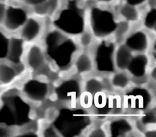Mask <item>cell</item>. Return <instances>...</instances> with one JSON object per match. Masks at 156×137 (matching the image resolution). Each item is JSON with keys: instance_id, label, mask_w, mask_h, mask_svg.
Masks as SVG:
<instances>
[{"instance_id": "1", "label": "cell", "mask_w": 156, "mask_h": 137, "mask_svg": "<svg viewBox=\"0 0 156 137\" xmlns=\"http://www.w3.org/2000/svg\"><path fill=\"white\" fill-rule=\"evenodd\" d=\"M40 41L47 63L57 76L72 71L75 57L82 50L76 38L53 28L45 32Z\"/></svg>"}, {"instance_id": "2", "label": "cell", "mask_w": 156, "mask_h": 137, "mask_svg": "<svg viewBox=\"0 0 156 137\" xmlns=\"http://www.w3.org/2000/svg\"><path fill=\"white\" fill-rule=\"evenodd\" d=\"M94 116L80 105H62L61 109L52 108L48 113L49 123L60 136H80L93 127Z\"/></svg>"}, {"instance_id": "3", "label": "cell", "mask_w": 156, "mask_h": 137, "mask_svg": "<svg viewBox=\"0 0 156 137\" xmlns=\"http://www.w3.org/2000/svg\"><path fill=\"white\" fill-rule=\"evenodd\" d=\"M22 93L20 89L10 88L4 92L1 96L2 104L0 108V125L10 130L17 129L21 132L24 128L33 125V121L37 116L31 102L23 96L17 107Z\"/></svg>"}, {"instance_id": "4", "label": "cell", "mask_w": 156, "mask_h": 137, "mask_svg": "<svg viewBox=\"0 0 156 137\" xmlns=\"http://www.w3.org/2000/svg\"><path fill=\"white\" fill-rule=\"evenodd\" d=\"M52 24L53 28L74 38L87 29L86 17L73 0L69 1L67 6L53 17Z\"/></svg>"}, {"instance_id": "5", "label": "cell", "mask_w": 156, "mask_h": 137, "mask_svg": "<svg viewBox=\"0 0 156 137\" xmlns=\"http://www.w3.org/2000/svg\"><path fill=\"white\" fill-rule=\"evenodd\" d=\"M118 43L113 37L98 39L90 50L94 63V72L98 75L109 77L117 71L115 55Z\"/></svg>"}, {"instance_id": "6", "label": "cell", "mask_w": 156, "mask_h": 137, "mask_svg": "<svg viewBox=\"0 0 156 137\" xmlns=\"http://www.w3.org/2000/svg\"><path fill=\"white\" fill-rule=\"evenodd\" d=\"M122 93L121 96L124 110L128 113L141 115L148 109L153 108L154 102V93L150 89L148 83L144 85L131 84Z\"/></svg>"}, {"instance_id": "7", "label": "cell", "mask_w": 156, "mask_h": 137, "mask_svg": "<svg viewBox=\"0 0 156 137\" xmlns=\"http://www.w3.org/2000/svg\"><path fill=\"white\" fill-rule=\"evenodd\" d=\"M118 22L111 10L98 6L92 7L89 14L87 29L97 40L113 37Z\"/></svg>"}, {"instance_id": "8", "label": "cell", "mask_w": 156, "mask_h": 137, "mask_svg": "<svg viewBox=\"0 0 156 137\" xmlns=\"http://www.w3.org/2000/svg\"><path fill=\"white\" fill-rule=\"evenodd\" d=\"M80 76L74 74V77L66 75L61 79L52 85L50 97L63 105L79 104L80 98L83 93L82 82Z\"/></svg>"}, {"instance_id": "9", "label": "cell", "mask_w": 156, "mask_h": 137, "mask_svg": "<svg viewBox=\"0 0 156 137\" xmlns=\"http://www.w3.org/2000/svg\"><path fill=\"white\" fill-rule=\"evenodd\" d=\"M23 62L26 69L30 74L46 76L50 79V76L53 74L58 76L52 70L47 63L41 41L27 44Z\"/></svg>"}, {"instance_id": "10", "label": "cell", "mask_w": 156, "mask_h": 137, "mask_svg": "<svg viewBox=\"0 0 156 137\" xmlns=\"http://www.w3.org/2000/svg\"><path fill=\"white\" fill-rule=\"evenodd\" d=\"M19 89L26 99L37 106L50 99L52 85L49 78L31 74L22 80Z\"/></svg>"}, {"instance_id": "11", "label": "cell", "mask_w": 156, "mask_h": 137, "mask_svg": "<svg viewBox=\"0 0 156 137\" xmlns=\"http://www.w3.org/2000/svg\"><path fill=\"white\" fill-rule=\"evenodd\" d=\"M149 33L146 29L131 30L122 43L133 53H148L153 43Z\"/></svg>"}, {"instance_id": "12", "label": "cell", "mask_w": 156, "mask_h": 137, "mask_svg": "<svg viewBox=\"0 0 156 137\" xmlns=\"http://www.w3.org/2000/svg\"><path fill=\"white\" fill-rule=\"evenodd\" d=\"M28 18V12L25 9L20 6L10 5L6 9L2 23L7 31L16 34Z\"/></svg>"}, {"instance_id": "13", "label": "cell", "mask_w": 156, "mask_h": 137, "mask_svg": "<svg viewBox=\"0 0 156 137\" xmlns=\"http://www.w3.org/2000/svg\"><path fill=\"white\" fill-rule=\"evenodd\" d=\"M45 32L41 20L37 17H29L17 34L28 44L40 41Z\"/></svg>"}, {"instance_id": "14", "label": "cell", "mask_w": 156, "mask_h": 137, "mask_svg": "<svg viewBox=\"0 0 156 137\" xmlns=\"http://www.w3.org/2000/svg\"><path fill=\"white\" fill-rule=\"evenodd\" d=\"M26 46H27V43L17 33L11 36L8 56H7V61L15 66L25 67L23 58Z\"/></svg>"}, {"instance_id": "15", "label": "cell", "mask_w": 156, "mask_h": 137, "mask_svg": "<svg viewBox=\"0 0 156 137\" xmlns=\"http://www.w3.org/2000/svg\"><path fill=\"white\" fill-rule=\"evenodd\" d=\"M73 74L85 78L94 72V63L89 50H81L76 55L73 63Z\"/></svg>"}, {"instance_id": "16", "label": "cell", "mask_w": 156, "mask_h": 137, "mask_svg": "<svg viewBox=\"0 0 156 137\" xmlns=\"http://www.w3.org/2000/svg\"><path fill=\"white\" fill-rule=\"evenodd\" d=\"M105 128L107 135L109 136H126L136 129L135 125L133 124L129 119L121 117L120 115L116 116L115 119H111Z\"/></svg>"}, {"instance_id": "17", "label": "cell", "mask_w": 156, "mask_h": 137, "mask_svg": "<svg viewBox=\"0 0 156 137\" xmlns=\"http://www.w3.org/2000/svg\"><path fill=\"white\" fill-rule=\"evenodd\" d=\"M25 67H20L7 62H0V83L9 86L19 81L26 74Z\"/></svg>"}, {"instance_id": "18", "label": "cell", "mask_w": 156, "mask_h": 137, "mask_svg": "<svg viewBox=\"0 0 156 137\" xmlns=\"http://www.w3.org/2000/svg\"><path fill=\"white\" fill-rule=\"evenodd\" d=\"M109 83L111 88L118 92H123L132 84L131 76L125 70H118L110 76Z\"/></svg>"}, {"instance_id": "19", "label": "cell", "mask_w": 156, "mask_h": 137, "mask_svg": "<svg viewBox=\"0 0 156 137\" xmlns=\"http://www.w3.org/2000/svg\"><path fill=\"white\" fill-rule=\"evenodd\" d=\"M133 56V53L130 51L123 43L117 46L115 55V63L116 70H126V68Z\"/></svg>"}, {"instance_id": "20", "label": "cell", "mask_w": 156, "mask_h": 137, "mask_svg": "<svg viewBox=\"0 0 156 137\" xmlns=\"http://www.w3.org/2000/svg\"><path fill=\"white\" fill-rule=\"evenodd\" d=\"M119 14L122 20L128 22L129 23L138 22L141 19V13L136 6L125 3L121 5L119 10Z\"/></svg>"}, {"instance_id": "21", "label": "cell", "mask_w": 156, "mask_h": 137, "mask_svg": "<svg viewBox=\"0 0 156 137\" xmlns=\"http://www.w3.org/2000/svg\"><path fill=\"white\" fill-rule=\"evenodd\" d=\"M78 43L82 50H90L94 43H95V39L92 33L88 29H86L76 38Z\"/></svg>"}, {"instance_id": "22", "label": "cell", "mask_w": 156, "mask_h": 137, "mask_svg": "<svg viewBox=\"0 0 156 137\" xmlns=\"http://www.w3.org/2000/svg\"><path fill=\"white\" fill-rule=\"evenodd\" d=\"M143 25L144 29L149 33H153L155 32L156 20H155V8H150L146 15L143 19Z\"/></svg>"}, {"instance_id": "23", "label": "cell", "mask_w": 156, "mask_h": 137, "mask_svg": "<svg viewBox=\"0 0 156 137\" xmlns=\"http://www.w3.org/2000/svg\"><path fill=\"white\" fill-rule=\"evenodd\" d=\"M10 37H8L5 33L0 30V62L2 60H7L9 46Z\"/></svg>"}, {"instance_id": "24", "label": "cell", "mask_w": 156, "mask_h": 137, "mask_svg": "<svg viewBox=\"0 0 156 137\" xmlns=\"http://www.w3.org/2000/svg\"><path fill=\"white\" fill-rule=\"evenodd\" d=\"M46 1L43 3L33 6V12L37 17H45L50 15V11Z\"/></svg>"}, {"instance_id": "25", "label": "cell", "mask_w": 156, "mask_h": 137, "mask_svg": "<svg viewBox=\"0 0 156 137\" xmlns=\"http://www.w3.org/2000/svg\"><path fill=\"white\" fill-rule=\"evenodd\" d=\"M88 136H107V132L105 131V128L104 127H100V126H96V127H92L90 129V130L89 131V132L87 133Z\"/></svg>"}, {"instance_id": "26", "label": "cell", "mask_w": 156, "mask_h": 137, "mask_svg": "<svg viewBox=\"0 0 156 137\" xmlns=\"http://www.w3.org/2000/svg\"><path fill=\"white\" fill-rule=\"evenodd\" d=\"M6 12V5L3 2H0V23H2Z\"/></svg>"}, {"instance_id": "27", "label": "cell", "mask_w": 156, "mask_h": 137, "mask_svg": "<svg viewBox=\"0 0 156 137\" xmlns=\"http://www.w3.org/2000/svg\"><path fill=\"white\" fill-rule=\"evenodd\" d=\"M125 3L128 4V5H134V6L138 7V5H142L145 2H147V0H125Z\"/></svg>"}, {"instance_id": "28", "label": "cell", "mask_w": 156, "mask_h": 137, "mask_svg": "<svg viewBox=\"0 0 156 137\" xmlns=\"http://www.w3.org/2000/svg\"><path fill=\"white\" fill-rule=\"evenodd\" d=\"M46 0H23V2H25L27 5H30V6H34V5H37L38 4L43 3V2H45Z\"/></svg>"}, {"instance_id": "29", "label": "cell", "mask_w": 156, "mask_h": 137, "mask_svg": "<svg viewBox=\"0 0 156 137\" xmlns=\"http://www.w3.org/2000/svg\"><path fill=\"white\" fill-rule=\"evenodd\" d=\"M147 3L150 8H155L156 0H147Z\"/></svg>"}, {"instance_id": "30", "label": "cell", "mask_w": 156, "mask_h": 137, "mask_svg": "<svg viewBox=\"0 0 156 137\" xmlns=\"http://www.w3.org/2000/svg\"><path fill=\"white\" fill-rule=\"evenodd\" d=\"M98 2H101V3H111L114 1V0H97Z\"/></svg>"}, {"instance_id": "31", "label": "cell", "mask_w": 156, "mask_h": 137, "mask_svg": "<svg viewBox=\"0 0 156 137\" xmlns=\"http://www.w3.org/2000/svg\"><path fill=\"white\" fill-rule=\"evenodd\" d=\"M17 2H22V1H23V0H16Z\"/></svg>"}]
</instances>
